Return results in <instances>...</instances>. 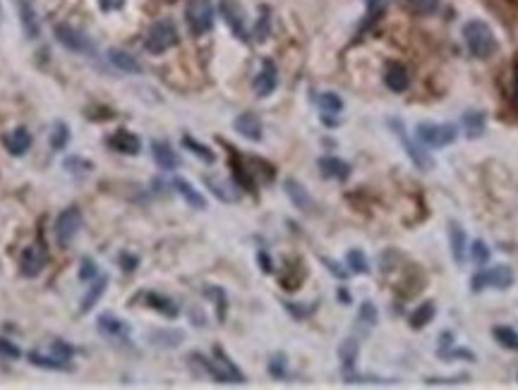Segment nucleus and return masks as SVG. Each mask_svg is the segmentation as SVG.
<instances>
[{
    "instance_id": "f257e3e1",
    "label": "nucleus",
    "mask_w": 518,
    "mask_h": 390,
    "mask_svg": "<svg viewBox=\"0 0 518 390\" xmlns=\"http://www.w3.org/2000/svg\"><path fill=\"white\" fill-rule=\"evenodd\" d=\"M463 39H466V46H468V51H471L473 58L485 60V58H489L496 53L494 31L489 29V24H485L482 19L466 22V26H463Z\"/></svg>"
},
{
    "instance_id": "f03ea898",
    "label": "nucleus",
    "mask_w": 518,
    "mask_h": 390,
    "mask_svg": "<svg viewBox=\"0 0 518 390\" xmlns=\"http://www.w3.org/2000/svg\"><path fill=\"white\" fill-rule=\"evenodd\" d=\"M194 359L204 366V371H207L216 383H237V386H240V383H245L242 371L228 359V355H226L221 348H214L212 359H207V357H202V355H194Z\"/></svg>"
},
{
    "instance_id": "7ed1b4c3",
    "label": "nucleus",
    "mask_w": 518,
    "mask_h": 390,
    "mask_svg": "<svg viewBox=\"0 0 518 390\" xmlns=\"http://www.w3.org/2000/svg\"><path fill=\"white\" fill-rule=\"evenodd\" d=\"M514 283H516L514 268H511V266H494V268H487V270H480V273H475L473 280H471V288H473V292H482L487 288L509 290Z\"/></svg>"
},
{
    "instance_id": "20e7f679",
    "label": "nucleus",
    "mask_w": 518,
    "mask_h": 390,
    "mask_svg": "<svg viewBox=\"0 0 518 390\" xmlns=\"http://www.w3.org/2000/svg\"><path fill=\"white\" fill-rule=\"evenodd\" d=\"M79 230H82V211H79L77 206H70V209H65L63 213L58 216L56 227H53L58 247L65 249L72 245V240L79 235Z\"/></svg>"
},
{
    "instance_id": "39448f33",
    "label": "nucleus",
    "mask_w": 518,
    "mask_h": 390,
    "mask_svg": "<svg viewBox=\"0 0 518 390\" xmlns=\"http://www.w3.org/2000/svg\"><path fill=\"white\" fill-rule=\"evenodd\" d=\"M185 19L187 26L194 36L207 34L214 26V5L212 0H190L185 8Z\"/></svg>"
},
{
    "instance_id": "423d86ee",
    "label": "nucleus",
    "mask_w": 518,
    "mask_h": 390,
    "mask_svg": "<svg viewBox=\"0 0 518 390\" xmlns=\"http://www.w3.org/2000/svg\"><path fill=\"white\" fill-rule=\"evenodd\" d=\"M175 43H178V29H175V24H173L171 19H161V22H156V24L149 29L144 46H147L149 53L159 56V53H166L168 48H173Z\"/></svg>"
},
{
    "instance_id": "0eeeda50",
    "label": "nucleus",
    "mask_w": 518,
    "mask_h": 390,
    "mask_svg": "<svg viewBox=\"0 0 518 390\" xmlns=\"http://www.w3.org/2000/svg\"><path fill=\"white\" fill-rule=\"evenodd\" d=\"M458 132L453 124H434V122H420L418 124V139L425 146H449L456 142Z\"/></svg>"
},
{
    "instance_id": "6e6552de",
    "label": "nucleus",
    "mask_w": 518,
    "mask_h": 390,
    "mask_svg": "<svg viewBox=\"0 0 518 390\" xmlns=\"http://www.w3.org/2000/svg\"><path fill=\"white\" fill-rule=\"evenodd\" d=\"M56 39L61 46H65L72 53H82V56H94L96 53V46L89 41V36H84L82 31L74 29V26H70V24L56 26Z\"/></svg>"
},
{
    "instance_id": "1a4fd4ad",
    "label": "nucleus",
    "mask_w": 518,
    "mask_h": 390,
    "mask_svg": "<svg viewBox=\"0 0 518 390\" xmlns=\"http://www.w3.org/2000/svg\"><path fill=\"white\" fill-rule=\"evenodd\" d=\"M388 127L396 132V137L401 139V144H403V149H406V154L410 156V161H413V163L418 165L420 170H432V168H434V161H432V156L427 154V151L420 149L418 144L410 142L401 122H398V120H388Z\"/></svg>"
},
{
    "instance_id": "9d476101",
    "label": "nucleus",
    "mask_w": 518,
    "mask_h": 390,
    "mask_svg": "<svg viewBox=\"0 0 518 390\" xmlns=\"http://www.w3.org/2000/svg\"><path fill=\"white\" fill-rule=\"evenodd\" d=\"M48 263V254L41 245H29L19 257V273L24 278H36Z\"/></svg>"
},
{
    "instance_id": "9b49d317",
    "label": "nucleus",
    "mask_w": 518,
    "mask_h": 390,
    "mask_svg": "<svg viewBox=\"0 0 518 390\" xmlns=\"http://www.w3.org/2000/svg\"><path fill=\"white\" fill-rule=\"evenodd\" d=\"M106 144L111 146L113 151L125 154V156H137L139 151H142V142H139V137L132 132H127V129H118V132H113Z\"/></svg>"
},
{
    "instance_id": "f8f14e48",
    "label": "nucleus",
    "mask_w": 518,
    "mask_h": 390,
    "mask_svg": "<svg viewBox=\"0 0 518 390\" xmlns=\"http://www.w3.org/2000/svg\"><path fill=\"white\" fill-rule=\"evenodd\" d=\"M96 328H99V333L104 335V338H111V340H125L130 335L127 323L120 321L118 316H113V314H101V316L96 318Z\"/></svg>"
},
{
    "instance_id": "ddd939ff",
    "label": "nucleus",
    "mask_w": 518,
    "mask_h": 390,
    "mask_svg": "<svg viewBox=\"0 0 518 390\" xmlns=\"http://www.w3.org/2000/svg\"><path fill=\"white\" fill-rule=\"evenodd\" d=\"M17 13H19V22H22V29H24L26 39H39L41 24H39V15H36L34 5H31L29 0H17Z\"/></svg>"
},
{
    "instance_id": "4468645a",
    "label": "nucleus",
    "mask_w": 518,
    "mask_h": 390,
    "mask_svg": "<svg viewBox=\"0 0 518 390\" xmlns=\"http://www.w3.org/2000/svg\"><path fill=\"white\" fill-rule=\"evenodd\" d=\"M278 86V70L276 65L272 60H264L262 63V70H259V74L255 77V91L257 96H269L274 94Z\"/></svg>"
},
{
    "instance_id": "2eb2a0df",
    "label": "nucleus",
    "mask_w": 518,
    "mask_h": 390,
    "mask_svg": "<svg viewBox=\"0 0 518 390\" xmlns=\"http://www.w3.org/2000/svg\"><path fill=\"white\" fill-rule=\"evenodd\" d=\"M384 82H386L388 89L393 91V94H401V91H406L410 86V74H408L406 65L388 63L386 70H384Z\"/></svg>"
},
{
    "instance_id": "dca6fc26",
    "label": "nucleus",
    "mask_w": 518,
    "mask_h": 390,
    "mask_svg": "<svg viewBox=\"0 0 518 390\" xmlns=\"http://www.w3.org/2000/svg\"><path fill=\"white\" fill-rule=\"evenodd\" d=\"M221 13H223V19L228 22V26L233 29V34L240 41H245L247 29H245V17H242L240 8H237L233 0H223V3H221Z\"/></svg>"
},
{
    "instance_id": "f3484780",
    "label": "nucleus",
    "mask_w": 518,
    "mask_h": 390,
    "mask_svg": "<svg viewBox=\"0 0 518 390\" xmlns=\"http://www.w3.org/2000/svg\"><path fill=\"white\" fill-rule=\"evenodd\" d=\"M235 132L250 139V142H259L262 139V120L255 113H242V115L235 117Z\"/></svg>"
},
{
    "instance_id": "a211bd4d",
    "label": "nucleus",
    "mask_w": 518,
    "mask_h": 390,
    "mask_svg": "<svg viewBox=\"0 0 518 390\" xmlns=\"http://www.w3.org/2000/svg\"><path fill=\"white\" fill-rule=\"evenodd\" d=\"M3 144H5V149H8L13 156H24L26 151H29V146H31L29 129H26V127L13 129V132L5 134V137H3Z\"/></svg>"
},
{
    "instance_id": "6ab92c4d",
    "label": "nucleus",
    "mask_w": 518,
    "mask_h": 390,
    "mask_svg": "<svg viewBox=\"0 0 518 390\" xmlns=\"http://www.w3.org/2000/svg\"><path fill=\"white\" fill-rule=\"evenodd\" d=\"M320 170L324 177H331V180H348L350 177V165L345 161L336 159V156H322L320 159Z\"/></svg>"
},
{
    "instance_id": "aec40b11",
    "label": "nucleus",
    "mask_w": 518,
    "mask_h": 390,
    "mask_svg": "<svg viewBox=\"0 0 518 390\" xmlns=\"http://www.w3.org/2000/svg\"><path fill=\"white\" fill-rule=\"evenodd\" d=\"M151 156H154L156 165H159L161 170H175V168L180 165V159H178V154L171 149L168 142L151 144Z\"/></svg>"
},
{
    "instance_id": "412c9836",
    "label": "nucleus",
    "mask_w": 518,
    "mask_h": 390,
    "mask_svg": "<svg viewBox=\"0 0 518 390\" xmlns=\"http://www.w3.org/2000/svg\"><path fill=\"white\" fill-rule=\"evenodd\" d=\"M108 60H111V65H116L120 72H127V74L142 72V63L134 56H130V53L120 51V48H111V51H108Z\"/></svg>"
},
{
    "instance_id": "4be33fe9",
    "label": "nucleus",
    "mask_w": 518,
    "mask_h": 390,
    "mask_svg": "<svg viewBox=\"0 0 518 390\" xmlns=\"http://www.w3.org/2000/svg\"><path fill=\"white\" fill-rule=\"evenodd\" d=\"M285 194H288V199L293 202L295 209L300 211H312L315 209V202H312V197L307 194V189L300 185L298 180H285Z\"/></svg>"
},
{
    "instance_id": "5701e85b",
    "label": "nucleus",
    "mask_w": 518,
    "mask_h": 390,
    "mask_svg": "<svg viewBox=\"0 0 518 390\" xmlns=\"http://www.w3.org/2000/svg\"><path fill=\"white\" fill-rule=\"evenodd\" d=\"M173 187H175V192L180 194L182 199H185L187 206H192V209H197V211L207 209V199H204L202 194H199L197 189H194L187 180H182V177H175V180H173Z\"/></svg>"
},
{
    "instance_id": "b1692460",
    "label": "nucleus",
    "mask_w": 518,
    "mask_h": 390,
    "mask_svg": "<svg viewBox=\"0 0 518 390\" xmlns=\"http://www.w3.org/2000/svg\"><path fill=\"white\" fill-rule=\"evenodd\" d=\"M449 245H451L453 261L463 263V259H466V230H463L456 220L449 223Z\"/></svg>"
},
{
    "instance_id": "393cba45",
    "label": "nucleus",
    "mask_w": 518,
    "mask_h": 390,
    "mask_svg": "<svg viewBox=\"0 0 518 390\" xmlns=\"http://www.w3.org/2000/svg\"><path fill=\"white\" fill-rule=\"evenodd\" d=\"M144 302H147V307L156 309L159 314H164V316L168 318H175L178 314H180V309H178V304L173 300H168V297L159 295V292H147L144 295Z\"/></svg>"
},
{
    "instance_id": "a878e982",
    "label": "nucleus",
    "mask_w": 518,
    "mask_h": 390,
    "mask_svg": "<svg viewBox=\"0 0 518 390\" xmlns=\"http://www.w3.org/2000/svg\"><path fill=\"white\" fill-rule=\"evenodd\" d=\"M463 129H466L468 139L482 137V134H485V113H480V111L463 113Z\"/></svg>"
},
{
    "instance_id": "bb28decb",
    "label": "nucleus",
    "mask_w": 518,
    "mask_h": 390,
    "mask_svg": "<svg viewBox=\"0 0 518 390\" xmlns=\"http://www.w3.org/2000/svg\"><path fill=\"white\" fill-rule=\"evenodd\" d=\"M106 285H108V278H106V275H101V278H96L94 283H91V288L86 290V295L82 297V307H79V311H82V314L89 311V309L94 307L96 302H99V297L106 292Z\"/></svg>"
},
{
    "instance_id": "cd10ccee",
    "label": "nucleus",
    "mask_w": 518,
    "mask_h": 390,
    "mask_svg": "<svg viewBox=\"0 0 518 390\" xmlns=\"http://www.w3.org/2000/svg\"><path fill=\"white\" fill-rule=\"evenodd\" d=\"M492 335L494 340L501 345V348L511 350V352H518V330L511 328V326H494L492 328Z\"/></svg>"
},
{
    "instance_id": "c85d7f7f",
    "label": "nucleus",
    "mask_w": 518,
    "mask_h": 390,
    "mask_svg": "<svg viewBox=\"0 0 518 390\" xmlns=\"http://www.w3.org/2000/svg\"><path fill=\"white\" fill-rule=\"evenodd\" d=\"M29 361L34 366H41V369H51V371H70V364L65 359H58V357H43L41 352H29Z\"/></svg>"
},
{
    "instance_id": "c756f323",
    "label": "nucleus",
    "mask_w": 518,
    "mask_h": 390,
    "mask_svg": "<svg viewBox=\"0 0 518 390\" xmlns=\"http://www.w3.org/2000/svg\"><path fill=\"white\" fill-rule=\"evenodd\" d=\"M434 314H437L434 302H425V304H420L413 314H410V326H413L415 330H420L434 318Z\"/></svg>"
},
{
    "instance_id": "7c9ffc66",
    "label": "nucleus",
    "mask_w": 518,
    "mask_h": 390,
    "mask_svg": "<svg viewBox=\"0 0 518 390\" xmlns=\"http://www.w3.org/2000/svg\"><path fill=\"white\" fill-rule=\"evenodd\" d=\"M182 146H185V149H187V151H192V154H194V156H197V159H202V161H204V163H209V165H212V163H214V161H216V156H214V151H212V149H209V146H204V144H199V142H197V139H194V137H190V134H187V137H182Z\"/></svg>"
},
{
    "instance_id": "2f4dec72",
    "label": "nucleus",
    "mask_w": 518,
    "mask_h": 390,
    "mask_svg": "<svg viewBox=\"0 0 518 390\" xmlns=\"http://www.w3.org/2000/svg\"><path fill=\"white\" fill-rule=\"evenodd\" d=\"M182 338H185L182 330H156V333H151L154 345H161V348H178Z\"/></svg>"
},
{
    "instance_id": "473e14b6",
    "label": "nucleus",
    "mask_w": 518,
    "mask_h": 390,
    "mask_svg": "<svg viewBox=\"0 0 518 390\" xmlns=\"http://www.w3.org/2000/svg\"><path fill=\"white\" fill-rule=\"evenodd\" d=\"M358 343H355L353 338L350 340H345V343L338 348V357H341V361H343V369L345 371H353V366H355V359H358Z\"/></svg>"
},
{
    "instance_id": "72a5a7b5",
    "label": "nucleus",
    "mask_w": 518,
    "mask_h": 390,
    "mask_svg": "<svg viewBox=\"0 0 518 390\" xmlns=\"http://www.w3.org/2000/svg\"><path fill=\"white\" fill-rule=\"evenodd\" d=\"M70 142V129L65 122H56L53 124V132H51V149L53 151H63Z\"/></svg>"
},
{
    "instance_id": "f704fd0d",
    "label": "nucleus",
    "mask_w": 518,
    "mask_h": 390,
    "mask_svg": "<svg viewBox=\"0 0 518 390\" xmlns=\"http://www.w3.org/2000/svg\"><path fill=\"white\" fill-rule=\"evenodd\" d=\"M345 263H348L353 273H370V263H367V257L360 249H350L348 257H345Z\"/></svg>"
},
{
    "instance_id": "c9c22d12",
    "label": "nucleus",
    "mask_w": 518,
    "mask_h": 390,
    "mask_svg": "<svg viewBox=\"0 0 518 390\" xmlns=\"http://www.w3.org/2000/svg\"><path fill=\"white\" fill-rule=\"evenodd\" d=\"M320 108H322V113H329V115H338V113L343 111V101L338 99L336 94L327 91V94L320 96Z\"/></svg>"
},
{
    "instance_id": "e433bc0d",
    "label": "nucleus",
    "mask_w": 518,
    "mask_h": 390,
    "mask_svg": "<svg viewBox=\"0 0 518 390\" xmlns=\"http://www.w3.org/2000/svg\"><path fill=\"white\" fill-rule=\"evenodd\" d=\"M204 295L207 297H214L216 300V309H219V321H226V309H228V300H226V292L221 288H207L204 290Z\"/></svg>"
},
{
    "instance_id": "4c0bfd02",
    "label": "nucleus",
    "mask_w": 518,
    "mask_h": 390,
    "mask_svg": "<svg viewBox=\"0 0 518 390\" xmlns=\"http://www.w3.org/2000/svg\"><path fill=\"white\" fill-rule=\"evenodd\" d=\"M204 182H207V187H212V192L221 199V202H235L237 199V194L228 192V187H223V182L214 180V177H204Z\"/></svg>"
},
{
    "instance_id": "58836bf2",
    "label": "nucleus",
    "mask_w": 518,
    "mask_h": 390,
    "mask_svg": "<svg viewBox=\"0 0 518 390\" xmlns=\"http://www.w3.org/2000/svg\"><path fill=\"white\" fill-rule=\"evenodd\" d=\"M406 3L415 15H432L439 8V0H406Z\"/></svg>"
},
{
    "instance_id": "ea45409f",
    "label": "nucleus",
    "mask_w": 518,
    "mask_h": 390,
    "mask_svg": "<svg viewBox=\"0 0 518 390\" xmlns=\"http://www.w3.org/2000/svg\"><path fill=\"white\" fill-rule=\"evenodd\" d=\"M471 254H473V261L475 266H485V263L489 261V247L485 245L482 240H475L473 247H471Z\"/></svg>"
},
{
    "instance_id": "a19ab883",
    "label": "nucleus",
    "mask_w": 518,
    "mask_h": 390,
    "mask_svg": "<svg viewBox=\"0 0 518 390\" xmlns=\"http://www.w3.org/2000/svg\"><path fill=\"white\" fill-rule=\"evenodd\" d=\"M63 168L68 172H74V175H82V172H89L91 170V163L84 159H79V156H72V159H65Z\"/></svg>"
},
{
    "instance_id": "79ce46f5",
    "label": "nucleus",
    "mask_w": 518,
    "mask_h": 390,
    "mask_svg": "<svg viewBox=\"0 0 518 390\" xmlns=\"http://www.w3.org/2000/svg\"><path fill=\"white\" fill-rule=\"evenodd\" d=\"M358 318H360L363 323H367V326H377V321H379V314H377V307L372 304V302H363Z\"/></svg>"
},
{
    "instance_id": "37998d69",
    "label": "nucleus",
    "mask_w": 518,
    "mask_h": 390,
    "mask_svg": "<svg viewBox=\"0 0 518 390\" xmlns=\"http://www.w3.org/2000/svg\"><path fill=\"white\" fill-rule=\"evenodd\" d=\"M51 352H53V357H58V359H65V361H70V359H72V355H74L72 345H68L65 340H53V343H51Z\"/></svg>"
},
{
    "instance_id": "c03bdc74",
    "label": "nucleus",
    "mask_w": 518,
    "mask_h": 390,
    "mask_svg": "<svg viewBox=\"0 0 518 390\" xmlns=\"http://www.w3.org/2000/svg\"><path fill=\"white\" fill-rule=\"evenodd\" d=\"M0 357H8V359H19L22 352L15 343H10V340L0 338Z\"/></svg>"
},
{
    "instance_id": "a18cd8bd",
    "label": "nucleus",
    "mask_w": 518,
    "mask_h": 390,
    "mask_svg": "<svg viewBox=\"0 0 518 390\" xmlns=\"http://www.w3.org/2000/svg\"><path fill=\"white\" fill-rule=\"evenodd\" d=\"M267 34H269V10L262 8V17H259V22H257L255 36H257V41H264L267 39Z\"/></svg>"
},
{
    "instance_id": "49530a36",
    "label": "nucleus",
    "mask_w": 518,
    "mask_h": 390,
    "mask_svg": "<svg viewBox=\"0 0 518 390\" xmlns=\"http://www.w3.org/2000/svg\"><path fill=\"white\" fill-rule=\"evenodd\" d=\"M269 373L276 378H283L285 376V357L283 355H276L272 361H269Z\"/></svg>"
},
{
    "instance_id": "de8ad7c7",
    "label": "nucleus",
    "mask_w": 518,
    "mask_h": 390,
    "mask_svg": "<svg viewBox=\"0 0 518 390\" xmlns=\"http://www.w3.org/2000/svg\"><path fill=\"white\" fill-rule=\"evenodd\" d=\"M137 266H139V259L134 257V254H127V252L120 254V268L125 270V273H132Z\"/></svg>"
},
{
    "instance_id": "09e8293b",
    "label": "nucleus",
    "mask_w": 518,
    "mask_h": 390,
    "mask_svg": "<svg viewBox=\"0 0 518 390\" xmlns=\"http://www.w3.org/2000/svg\"><path fill=\"white\" fill-rule=\"evenodd\" d=\"M96 275V263L91 261L89 257H84L82 259V268H79V278L82 280H91Z\"/></svg>"
},
{
    "instance_id": "8fccbe9b",
    "label": "nucleus",
    "mask_w": 518,
    "mask_h": 390,
    "mask_svg": "<svg viewBox=\"0 0 518 390\" xmlns=\"http://www.w3.org/2000/svg\"><path fill=\"white\" fill-rule=\"evenodd\" d=\"M285 309H288L295 318H305V316H310V314L315 311V307H298L295 302H285Z\"/></svg>"
},
{
    "instance_id": "3c124183",
    "label": "nucleus",
    "mask_w": 518,
    "mask_h": 390,
    "mask_svg": "<svg viewBox=\"0 0 518 390\" xmlns=\"http://www.w3.org/2000/svg\"><path fill=\"white\" fill-rule=\"evenodd\" d=\"M365 3H367V15L375 19L377 15H379L382 10H384L386 5H388V0H365Z\"/></svg>"
},
{
    "instance_id": "603ef678",
    "label": "nucleus",
    "mask_w": 518,
    "mask_h": 390,
    "mask_svg": "<svg viewBox=\"0 0 518 390\" xmlns=\"http://www.w3.org/2000/svg\"><path fill=\"white\" fill-rule=\"evenodd\" d=\"M99 5L104 13H113V10H120L125 5V0H99Z\"/></svg>"
},
{
    "instance_id": "864d4df0",
    "label": "nucleus",
    "mask_w": 518,
    "mask_h": 390,
    "mask_svg": "<svg viewBox=\"0 0 518 390\" xmlns=\"http://www.w3.org/2000/svg\"><path fill=\"white\" fill-rule=\"evenodd\" d=\"M257 259H259V268H262L264 273H272V270H274V263H272V259H269V254H267V252H259V254H257Z\"/></svg>"
},
{
    "instance_id": "5fc2aeb1",
    "label": "nucleus",
    "mask_w": 518,
    "mask_h": 390,
    "mask_svg": "<svg viewBox=\"0 0 518 390\" xmlns=\"http://www.w3.org/2000/svg\"><path fill=\"white\" fill-rule=\"evenodd\" d=\"M324 263H327V268L329 270H331V273L333 275H336V278H345V275H348V270H343V268H338V263L336 261H329V259H324Z\"/></svg>"
},
{
    "instance_id": "6e6d98bb",
    "label": "nucleus",
    "mask_w": 518,
    "mask_h": 390,
    "mask_svg": "<svg viewBox=\"0 0 518 390\" xmlns=\"http://www.w3.org/2000/svg\"><path fill=\"white\" fill-rule=\"evenodd\" d=\"M511 99L518 106V63L514 65V86H511Z\"/></svg>"
},
{
    "instance_id": "4d7b16f0",
    "label": "nucleus",
    "mask_w": 518,
    "mask_h": 390,
    "mask_svg": "<svg viewBox=\"0 0 518 390\" xmlns=\"http://www.w3.org/2000/svg\"><path fill=\"white\" fill-rule=\"evenodd\" d=\"M338 300H343V302H350V295L345 290H338Z\"/></svg>"
},
{
    "instance_id": "13d9d810",
    "label": "nucleus",
    "mask_w": 518,
    "mask_h": 390,
    "mask_svg": "<svg viewBox=\"0 0 518 390\" xmlns=\"http://www.w3.org/2000/svg\"><path fill=\"white\" fill-rule=\"evenodd\" d=\"M168 3H173V0H168Z\"/></svg>"
}]
</instances>
